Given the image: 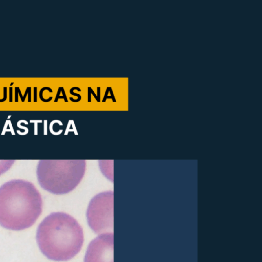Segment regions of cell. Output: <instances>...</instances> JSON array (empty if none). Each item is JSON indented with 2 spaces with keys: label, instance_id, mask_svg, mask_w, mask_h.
<instances>
[{
  "label": "cell",
  "instance_id": "1",
  "mask_svg": "<svg viewBox=\"0 0 262 262\" xmlns=\"http://www.w3.org/2000/svg\"><path fill=\"white\" fill-rule=\"evenodd\" d=\"M43 209L42 196L35 185L22 179L11 180L0 187V225L22 230L33 225Z\"/></svg>",
  "mask_w": 262,
  "mask_h": 262
},
{
  "label": "cell",
  "instance_id": "2",
  "mask_svg": "<svg viewBox=\"0 0 262 262\" xmlns=\"http://www.w3.org/2000/svg\"><path fill=\"white\" fill-rule=\"evenodd\" d=\"M36 240L41 251L49 259L67 261L80 251L84 232L72 216L56 212L50 214L40 223Z\"/></svg>",
  "mask_w": 262,
  "mask_h": 262
},
{
  "label": "cell",
  "instance_id": "3",
  "mask_svg": "<svg viewBox=\"0 0 262 262\" xmlns=\"http://www.w3.org/2000/svg\"><path fill=\"white\" fill-rule=\"evenodd\" d=\"M86 170L85 160H41L36 174L40 186L55 195H64L74 190Z\"/></svg>",
  "mask_w": 262,
  "mask_h": 262
},
{
  "label": "cell",
  "instance_id": "4",
  "mask_svg": "<svg viewBox=\"0 0 262 262\" xmlns=\"http://www.w3.org/2000/svg\"><path fill=\"white\" fill-rule=\"evenodd\" d=\"M89 226L96 234L113 232L114 192H102L91 200L87 211Z\"/></svg>",
  "mask_w": 262,
  "mask_h": 262
},
{
  "label": "cell",
  "instance_id": "5",
  "mask_svg": "<svg viewBox=\"0 0 262 262\" xmlns=\"http://www.w3.org/2000/svg\"><path fill=\"white\" fill-rule=\"evenodd\" d=\"M84 262H114V234H101L90 243Z\"/></svg>",
  "mask_w": 262,
  "mask_h": 262
},
{
  "label": "cell",
  "instance_id": "6",
  "mask_svg": "<svg viewBox=\"0 0 262 262\" xmlns=\"http://www.w3.org/2000/svg\"><path fill=\"white\" fill-rule=\"evenodd\" d=\"M15 161L14 160H0V176L7 172Z\"/></svg>",
  "mask_w": 262,
  "mask_h": 262
}]
</instances>
